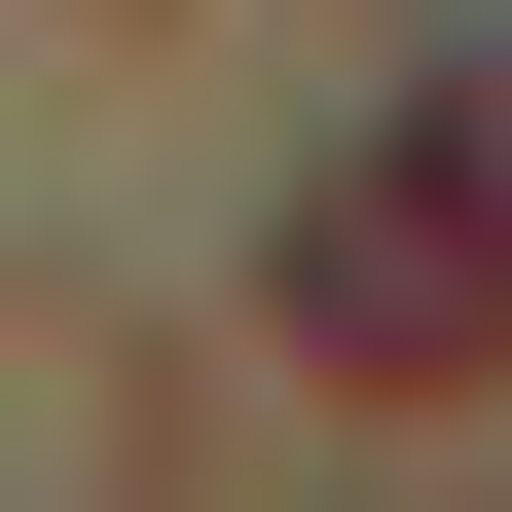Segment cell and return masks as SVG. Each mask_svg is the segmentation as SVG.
<instances>
[{
  "instance_id": "cell-2",
  "label": "cell",
  "mask_w": 512,
  "mask_h": 512,
  "mask_svg": "<svg viewBox=\"0 0 512 512\" xmlns=\"http://www.w3.org/2000/svg\"><path fill=\"white\" fill-rule=\"evenodd\" d=\"M403 147H439V183H476V220H512V37H476V74H439V110H403Z\"/></svg>"
},
{
  "instance_id": "cell-1",
  "label": "cell",
  "mask_w": 512,
  "mask_h": 512,
  "mask_svg": "<svg viewBox=\"0 0 512 512\" xmlns=\"http://www.w3.org/2000/svg\"><path fill=\"white\" fill-rule=\"evenodd\" d=\"M293 330L366 366V403H439V366H512V220L439 147H366V183H293Z\"/></svg>"
}]
</instances>
